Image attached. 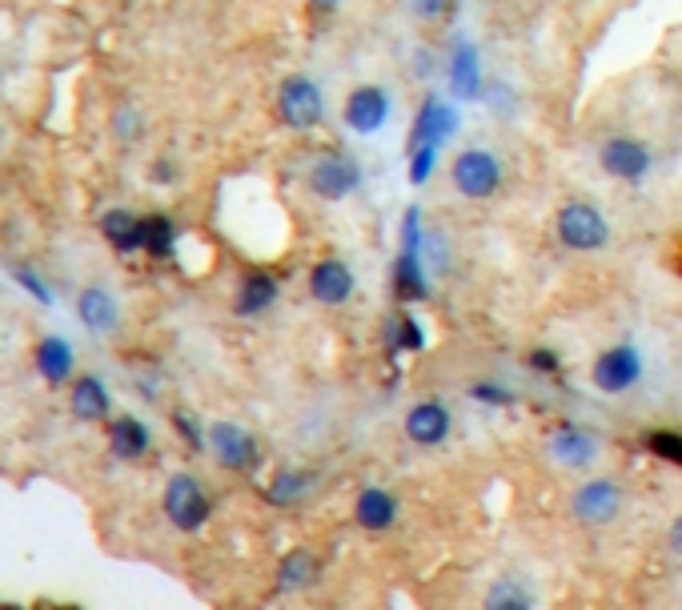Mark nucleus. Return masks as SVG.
I'll return each instance as SVG.
<instances>
[{
  "label": "nucleus",
  "mask_w": 682,
  "mask_h": 610,
  "mask_svg": "<svg viewBox=\"0 0 682 610\" xmlns=\"http://www.w3.org/2000/svg\"><path fill=\"white\" fill-rule=\"evenodd\" d=\"M394 289H398L402 301H426L430 297L422 209H406V217H402V253H398V265H394Z\"/></svg>",
  "instance_id": "nucleus-1"
},
{
  "label": "nucleus",
  "mask_w": 682,
  "mask_h": 610,
  "mask_svg": "<svg viewBox=\"0 0 682 610\" xmlns=\"http://www.w3.org/2000/svg\"><path fill=\"white\" fill-rule=\"evenodd\" d=\"M161 502H165V518L185 534H197L213 514V502H209L205 486L193 474H173Z\"/></svg>",
  "instance_id": "nucleus-2"
},
{
  "label": "nucleus",
  "mask_w": 682,
  "mask_h": 610,
  "mask_svg": "<svg viewBox=\"0 0 682 610\" xmlns=\"http://www.w3.org/2000/svg\"><path fill=\"white\" fill-rule=\"evenodd\" d=\"M558 241L566 249H574V253H594V249H602L610 241V225L594 205L570 201V205L558 209Z\"/></svg>",
  "instance_id": "nucleus-3"
},
{
  "label": "nucleus",
  "mask_w": 682,
  "mask_h": 610,
  "mask_svg": "<svg viewBox=\"0 0 682 610\" xmlns=\"http://www.w3.org/2000/svg\"><path fill=\"white\" fill-rule=\"evenodd\" d=\"M450 177H454V189H458L462 197L486 201V197H494L498 185H502V165H498V157H494L490 149H466V153L454 157Z\"/></svg>",
  "instance_id": "nucleus-4"
},
{
  "label": "nucleus",
  "mask_w": 682,
  "mask_h": 610,
  "mask_svg": "<svg viewBox=\"0 0 682 610\" xmlns=\"http://www.w3.org/2000/svg\"><path fill=\"white\" fill-rule=\"evenodd\" d=\"M277 117H281L289 129H297V133L321 125V117H325L321 89H317L309 77H289V81L281 85V93H277Z\"/></svg>",
  "instance_id": "nucleus-5"
},
{
  "label": "nucleus",
  "mask_w": 682,
  "mask_h": 610,
  "mask_svg": "<svg viewBox=\"0 0 682 610\" xmlns=\"http://www.w3.org/2000/svg\"><path fill=\"white\" fill-rule=\"evenodd\" d=\"M209 446H213L217 462L225 470H233V474H249L257 466V458H261L257 438L249 430H241L237 422H213L209 426Z\"/></svg>",
  "instance_id": "nucleus-6"
},
{
  "label": "nucleus",
  "mask_w": 682,
  "mask_h": 610,
  "mask_svg": "<svg viewBox=\"0 0 682 610\" xmlns=\"http://www.w3.org/2000/svg\"><path fill=\"white\" fill-rule=\"evenodd\" d=\"M362 185V165L350 161V157H321L313 169H309V189L325 201H346L354 189Z\"/></svg>",
  "instance_id": "nucleus-7"
},
{
  "label": "nucleus",
  "mask_w": 682,
  "mask_h": 610,
  "mask_svg": "<svg viewBox=\"0 0 682 610\" xmlns=\"http://www.w3.org/2000/svg\"><path fill=\"white\" fill-rule=\"evenodd\" d=\"M590 378H594V386L602 390V394H626L638 378H642V358H638V350L634 346H614V350H606L598 362H594V370H590Z\"/></svg>",
  "instance_id": "nucleus-8"
},
{
  "label": "nucleus",
  "mask_w": 682,
  "mask_h": 610,
  "mask_svg": "<svg viewBox=\"0 0 682 610\" xmlns=\"http://www.w3.org/2000/svg\"><path fill=\"white\" fill-rule=\"evenodd\" d=\"M390 109H394V101H390V93L386 89H378V85H362V89H354L350 97H346V125L354 129V133H362V137H370V133H378L386 121H390Z\"/></svg>",
  "instance_id": "nucleus-9"
},
{
  "label": "nucleus",
  "mask_w": 682,
  "mask_h": 610,
  "mask_svg": "<svg viewBox=\"0 0 682 610\" xmlns=\"http://www.w3.org/2000/svg\"><path fill=\"white\" fill-rule=\"evenodd\" d=\"M602 169L626 185H638L650 173V149L642 141H630V137H610L602 145Z\"/></svg>",
  "instance_id": "nucleus-10"
},
{
  "label": "nucleus",
  "mask_w": 682,
  "mask_h": 610,
  "mask_svg": "<svg viewBox=\"0 0 682 610\" xmlns=\"http://www.w3.org/2000/svg\"><path fill=\"white\" fill-rule=\"evenodd\" d=\"M458 109L454 105H446V101H438V97H426L422 101V109H418V121H414V145L410 149H422V145H434V149H442L454 133H458Z\"/></svg>",
  "instance_id": "nucleus-11"
},
{
  "label": "nucleus",
  "mask_w": 682,
  "mask_h": 610,
  "mask_svg": "<svg viewBox=\"0 0 682 610\" xmlns=\"http://www.w3.org/2000/svg\"><path fill=\"white\" fill-rule=\"evenodd\" d=\"M450 89L458 101H482V65H478V49L474 41L458 37L450 49Z\"/></svg>",
  "instance_id": "nucleus-12"
},
{
  "label": "nucleus",
  "mask_w": 682,
  "mask_h": 610,
  "mask_svg": "<svg viewBox=\"0 0 682 610\" xmlns=\"http://www.w3.org/2000/svg\"><path fill=\"white\" fill-rule=\"evenodd\" d=\"M618 510H622V490H618L614 482H606V478L586 482V486L574 494V514H578L582 522H590V526H606Z\"/></svg>",
  "instance_id": "nucleus-13"
},
{
  "label": "nucleus",
  "mask_w": 682,
  "mask_h": 610,
  "mask_svg": "<svg viewBox=\"0 0 682 610\" xmlns=\"http://www.w3.org/2000/svg\"><path fill=\"white\" fill-rule=\"evenodd\" d=\"M309 293H313V301H321V305H341V301H350V293H354V273H350V265H346V261H333V257L317 261L313 273H309Z\"/></svg>",
  "instance_id": "nucleus-14"
},
{
  "label": "nucleus",
  "mask_w": 682,
  "mask_h": 610,
  "mask_svg": "<svg viewBox=\"0 0 682 610\" xmlns=\"http://www.w3.org/2000/svg\"><path fill=\"white\" fill-rule=\"evenodd\" d=\"M406 438L414 446H442L450 438V410L442 402H418L406 414Z\"/></svg>",
  "instance_id": "nucleus-15"
},
{
  "label": "nucleus",
  "mask_w": 682,
  "mask_h": 610,
  "mask_svg": "<svg viewBox=\"0 0 682 610\" xmlns=\"http://www.w3.org/2000/svg\"><path fill=\"white\" fill-rule=\"evenodd\" d=\"M77 318L89 334H113L117 330V301L109 289L101 285H89L81 297H77Z\"/></svg>",
  "instance_id": "nucleus-16"
},
{
  "label": "nucleus",
  "mask_w": 682,
  "mask_h": 610,
  "mask_svg": "<svg viewBox=\"0 0 682 610\" xmlns=\"http://www.w3.org/2000/svg\"><path fill=\"white\" fill-rule=\"evenodd\" d=\"M594 454H598L594 438H590L586 430H578V426H558V430L550 434V458L562 462V466H570V470L590 466Z\"/></svg>",
  "instance_id": "nucleus-17"
},
{
  "label": "nucleus",
  "mask_w": 682,
  "mask_h": 610,
  "mask_svg": "<svg viewBox=\"0 0 682 610\" xmlns=\"http://www.w3.org/2000/svg\"><path fill=\"white\" fill-rule=\"evenodd\" d=\"M354 518H358V526H362V530L382 534V530H390V526H394V518H398V498H394L390 490L370 486V490H362V494H358V502H354Z\"/></svg>",
  "instance_id": "nucleus-18"
},
{
  "label": "nucleus",
  "mask_w": 682,
  "mask_h": 610,
  "mask_svg": "<svg viewBox=\"0 0 682 610\" xmlns=\"http://www.w3.org/2000/svg\"><path fill=\"white\" fill-rule=\"evenodd\" d=\"M273 301H277V277H269L265 269H253V273L241 277V289H237V305H233V310H237L241 318H257V314L269 310Z\"/></svg>",
  "instance_id": "nucleus-19"
},
{
  "label": "nucleus",
  "mask_w": 682,
  "mask_h": 610,
  "mask_svg": "<svg viewBox=\"0 0 682 610\" xmlns=\"http://www.w3.org/2000/svg\"><path fill=\"white\" fill-rule=\"evenodd\" d=\"M101 233H105V241H109L117 253H137V249H145V221L133 217L129 209H109V213L101 217Z\"/></svg>",
  "instance_id": "nucleus-20"
},
{
  "label": "nucleus",
  "mask_w": 682,
  "mask_h": 610,
  "mask_svg": "<svg viewBox=\"0 0 682 610\" xmlns=\"http://www.w3.org/2000/svg\"><path fill=\"white\" fill-rule=\"evenodd\" d=\"M37 374L49 386H61L73 374V346L65 338H41V346H37Z\"/></svg>",
  "instance_id": "nucleus-21"
},
{
  "label": "nucleus",
  "mask_w": 682,
  "mask_h": 610,
  "mask_svg": "<svg viewBox=\"0 0 682 610\" xmlns=\"http://www.w3.org/2000/svg\"><path fill=\"white\" fill-rule=\"evenodd\" d=\"M149 426L137 422V418H117L113 430H109V450L121 458V462H137L145 450H149Z\"/></svg>",
  "instance_id": "nucleus-22"
},
{
  "label": "nucleus",
  "mask_w": 682,
  "mask_h": 610,
  "mask_svg": "<svg viewBox=\"0 0 682 610\" xmlns=\"http://www.w3.org/2000/svg\"><path fill=\"white\" fill-rule=\"evenodd\" d=\"M73 414H77L81 422H101V418L109 414V394H105L101 378L85 374V378L73 386Z\"/></svg>",
  "instance_id": "nucleus-23"
},
{
  "label": "nucleus",
  "mask_w": 682,
  "mask_h": 610,
  "mask_svg": "<svg viewBox=\"0 0 682 610\" xmlns=\"http://www.w3.org/2000/svg\"><path fill=\"white\" fill-rule=\"evenodd\" d=\"M305 494H309V478L301 470H277L273 482H269V490H265V498L273 506H297Z\"/></svg>",
  "instance_id": "nucleus-24"
},
{
  "label": "nucleus",
  "mask_w": 682,
  "mask_h": 610,
  "mask_svg": "<svg viewBox=\"0 0 682 610\" xmlns=\"http://www.w3.org/2000/svg\"><path fill=\"white\" fill-rule=\"evenodd\" d=\"M313 574H317V566H313V554H305V550H293V554H285V558H281L277 582H281V590H301V586H309V582H313Z\"/></svg>",
  "instance_id": "nucleus-25"
},
{
  "label": "nucleus",
  "mask_w": 682,
  "mask_h": 610,
  "mask_svg": "<svg viewBox=\"0 0 682 610\" xmlns=\"http://www.w3.org/2000/svg\"><path fill=\"white\" fill-rule=\"evenodd\" d=\"M177 245V229L169 217H149L145 221V253L149 257H169Z\"/></svg>",
  "instance_id": "nucleus-26"
},
{
  "label": "nucleus",
  "mask_w": 682,
  "mask_h": 610,
  "mask_svg": "<svg viewBox=\"0 0 682 610\" xmlns=\"http://www.w3.org/2000/svg\"><path fill=\"white\" fill-rule=\"evenodd\" d=\"M486 606H490V610H530L534 602H530L526 586H518V582H510V578H502V582H494V586H490Z\"/></svg>",
  "instance_id": "nucleus-27"
},
{
  "label": "nucleus",
  "mask_w": 682,
  "mask_h": 610,
  "mask_svg": "<svg viewBox=\"0 0 682 610\" xmlns=\"http://www.w3.org/2000/svg\"><path fill=\"white\" fill-rule=\"evenodd\" d=\"M642 442H646V450L654 458H662V462H670V466L682 470V434H674V430H650Z\"/></svg>",
  "instance_id": "nucleus-28"
},
{
  "label": "nucleus",
  "mask_w": 682,
  "mask_h": 610,
  "mask_svg": "<svg viewBox=\"0 0 682 610\" xmlns=\"http://www.w3.org/2000/svg\"><path fill=\"white\" fill-rule=\"evenodd\" d=\"M390 342H394L390 350H398V346H402V350H422V346H426V334H422V326H418L410 314H402L398 326H394V334H390Z\"/></svg>",
  "instance_id": "nucleus-29"
},
{
  "label": "nucleus",
  "mask_w": 682,
  "mask_h": 610,
  "mask_svg": "<svg viewBox=\"0 0 682 610\" xmlns=\"http://www.w3.org/2000/svg\"><path fill=\"white\" fill-rule=\"evenodd\" d=\"M434 161H438V149H434V145L414 149V157H410V181H414V185H426L430 173H434Z\"/></svg>",
  "instance_id": "nucleus-30"
},
{
  "label": "nucleus",
  "mask_w": 682,
  "mask_h": 610,
  "mask_svg": "<svg viewBox=\"0 0 682 610\" xmlns=\"http://www.w3.org/2000/svg\"><path fill=\"white\" fill-rule=\"evenodd\" d=\"M13 277H17V285H25V289H29V293H33L41 305H53V289H49V285H45V281H41V277L29 269V265H21Z\"/></svg>",
  "instance_id": "nucleus-31"
},
{
  "label": "nucleus",
  "mask_w": 682,
  "mask_h": 610,
  "mask_svg": "<svg viewBox=\"0 0 682 610\" xmlns=\"http://www.w3.org/2000/svg\"><path fill=\"white\" fill-rule=\"evenodd\" d=\"M470 398H474V402H486V406H510V402H514L510 390H502V386H494V382H474V386H470Z\"/></svg>",
  "instance_id": "nucleus-32"
},
{
  "label": "nucleus",
  "mask_w": 682,
  "mask_h": 610,
  "mask_svg": "<svg viewBox=\"0 0 682 610\" xmlns=\"http://www.w3.org/2000/svg\"><path fill=\"white\" fill-rule=\"evenodd\" d=\"M406 5H410V13L422 17V21H442V17L454 9V0H406Z\"/></svg>",
  "instance_id": "nucleus-33"
},
{
  "label": "nucleus",
  "mask_w": 682,
  "mask_h": 610,
  "mask_svg": "<svg viewBox=\"0 0 682 610\" xmlns=\"http://www.w3.org/2000/svg\"><path fill=\"white\" fill-rule=\"evenodd\" d=\"M173 426H177V434L185 438V446H189V450H205V438H209V434H201V430L193 426V418H189V414H173Z\"/></svg>",
  "instance_id": "nucleus-34"
},
{
  "label": "nucleus",
  "mask_w": 682,
  "mask_h": 610,
  "mask_svg": "<svg viewBox=\"0 0 682 610\" xmlns=\"http://www.w3.org/2000/svg\"><path fill=\"white\" fill-rule=\"evenodd\" d=\"M530 366H534L538 374H558V366H562V362H558V354H554V350H534V354H530Z\"/></svg>",
  "instance_id": "nucleus-35"
},
{
  "label": "nucleus",
  "mask_w": 682,
  "mask_h": 610,
  "mask_svg": "<svg viewBox=\"0 0 682 610\" xmlns=\"http://www.w3.org/2000/svg\"><path fill=\"white\" fill-rule=\"evenodd\" d=\"M670 546H674V550H678V558H682V518L670 526Z\"/></svg>",
  "instance_id": "nucleus-36"
},
{
  "label": "nucleus",
  "mask_w": 682,
  "mask_h": 610,
  "mask_svg": "<svg viewBox=\"0 0 682 610\" xmlns=\"http://www.w3.org/2000/svg\"><path fill=\"white\" fill-rule=\"evenodd\" d=\"M157 177H161V185H169V177H173V165H165V161H157Z\"/></svg>",
  "instance_id": "nucleus-37"
},
{
  "label": "nucleus",
  "mask_w": 682,
  "mask_h": 610,
  "mask_svg": "<svg viewBox=\"0 0 682 610\" xmlns=\"http://www.w3.org/2000/svg\"><path fill=\"white\" fill-rule=\"evenodd\" d=\"M313 5H317V9H325V13H329V9H337V5H341V0H313Z\"/></svg>",
  "instance_id": "nucleus-38"
}]
</instances>
